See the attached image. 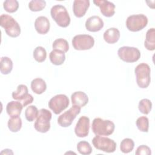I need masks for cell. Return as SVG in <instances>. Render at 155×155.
<instances>
[{
	"mask_svg": "<svg viewBox=\"0 0 155 155\" xmlns=\"http://www.w3.org/2000/svg\"><path fill=\"white\" fill-rule=\"evenodd\" d=\"M78 152L82 155H89L92 152V147L87 141H80L77 144Z\"/></svg>",
	"mask_w": 155,
	"mask_h": 155,
	"instance_id": "cell-31",
	"label": "cell"
},
{
	"mask_svg": "<svg viewBox=\"0 0 155 155\" xmlns=\"http://www.w3.org/2000/svg\"><path fill=\"white\" fill-rule=\"evenodd\" d=\"M145 48L150 51H153L155 49V29L151 28L146 33L145 40L144 42Z\"/></svg>",
	"mask_w": 155,
	"mask_h": 155,
	"instance_id": "cell-23",
	"label": "cell"
},
{
	"mask_svg": "<svg viewBox=\"0 0 155 155\" xmlns=\"http://www.w3.org/2000/svg\"><path fill=\"white\" fill-rule=\"evenodd\" d=\"M135 154L136 155H150L151 151L150 147L145 145H142L137 148Z\"/></svg>",
	"mask_w": 155,
	"mask_h": 155,
	"instance_id": "cell-35",
	"label": "cell"
},
{
	"mask_svg": "<svg viewBox=\"0 0 155 155\" xmlns=\"http://www.w3.org/2000/svg\"><path fill=\"white\" fill-rule=\"evenodd\" d=\"M70 104L68 97L63 94H57L53 96L48 102V107L56 114H60L66 109Z\"/></svg>",
	"mask_w": 155,
	"mask_h": 155,
	"instance_id": "cell-9",
	"label": "cell"
},
{
	"mask_svg": "<svg viewBox=\"0 0 155 155\" xmlns=\"http://www.w3.org/2000/svg\"><path fill=\"white\" fill-rule=\"evenodd\" d=\"M134 73L137 85L141 88H147L151 81L150 66L146 63H140L136 67Z\"/></svg>",
	"mask_w": 155,
	"mask_h": 155,
	"instance_id": "cell-4",
	"label": "cell"
},
{
	"mask_svg": "<svg viewBox=\"0 0 155 155\" xmlns=\"http://www.w3.org/2000/svg\"><path fill=\"white\" fill-rule=\"evenodd\" d=\"M136 126L139 130L142 132L147 133L149 128V120L146 116H140L138 117L136 122Z\"/></svg>",
	"mask_w": 155,
	"mask_h": 155,
	"instance_id": "cell-32",
	"label": "cell"
},
{
	"mask_svg": "<svg viewBox=\"0 0 155 155\" xmlns=\"http://www.w3.org/2000/svg\"><path fill=\"white\" fill-rule=\"evenodd\" d=\"M53 50H58L66 53L69 50V45L67 40L63 38H58L54 41L52 44Z\"/></svg>",
	"mask_w": 155,
	"mask_h": 155,
	"instance_id": "cell-26",
	"label": "cell"
},
{
	"mask_svg": "<svg viewBox=\"0 0 155 155\" xmlns=\"http://www.w3.org/2000/svg\"><path fill=\"white\" fill-rule=\"evenodd\" d=\"M50 24L48 19L43 16L38 17L35 21V28L39 34L45 35L50 30Z\"/></svg>",
	"mask_w": 155,
	"mask_h": 155,
	"instance_id": "cell-17",
	"label": "cell"
},
{
	"mask_svg": "<svg viewBox=\"0 0 155 155\" xmlns=\"http://www.w3.org/2000/svg\"><path fill=\"white\" fill-rule=\"evenodd\" d=\"M7 125L10 131L13 133L18 132L22 127V120L19 116L11 117L8 120Z\"/></svg>",
	"mask_w": 155,
	"mask_h": 155,
	"instance_id": "cell-25",
	"label": "cell"
},
{
	"mask_svg": "<svg viewBox=\"0 0 155 155\" xmlns=\"http://www.w3.org/2000/svg\"><path fill=\"white\" fill-rule=\"evenodd\" d=\"M49 58L53 64L55 65H61L65 60V54L62 51L53 50L49 54Z\"/></svg>",
	"mask_w": 155,
	"mask_h": 155,
	"instance_id": "cell-21",
	"label": "cell"
},
{
	"mask_svg": "<svg viewBox=\"0 0 155 155\" xmlns=\"http://www.w3.org/2000/svg\"><path fill=\"white\" fill-rule=\"evenodd\" d=\"M0 71L3 74H9L13 69V62L10 58L3 56L1 58Z\"/></svg>",
	"mask_w": 155,
	"mask_h": 155,
	"instance_id": "cell-24",
	"label": "cell"
},
{
	"mask_svg": "<svg viewBox=\"0 0 155 155\" xmlns=\"http://www.w3.org/2000/svg\"><path fill=\"white\" fill-rule=\"evenodd\" d=\"M23 107V105L20 102L12 101L7 105L6 111L10 117L19 116Z\"/></svg>",
	"mask_w": 155,
	"mask_h": 155,
	"instance_id": "cell-19",
	"label": "cell"
},
{
	"mask_svg": "<svg viewBox=\"0 0 155 155\" xmlns=\"http://www.w3.org/2000/svg\"><path fill=\"white\" fill-rule=\"evenodd\" d=\"M86 29L91 32H97L100 31L104 25V21L98 16H92L88 18L85 21Z\"/></svg>",
	"mask_w": 155,
	"mask_h": 155,
	"instance_id": "cell-15",
	"label": "cell"
},
{
	"mask_svg": "<svg viewBox=\"0 0 155 155\" xmlns=\"http://www.w3.org/2000/svg\"><path fill=\"white\" fill-rule=\"evenodd\" d=\"M120 36L119 30L114 27L107 29L104 33L103 37L105 41L108 44H114L118 41Z\"/></svg>",
	"mask_w": 155,
	"mask_h": 155,
	"instance_id": "cell-20",
	"label": "cell"
},
{
	"mask_svg": "<svg viewBox=\"0 0 155 155\" xmlns=\"http://www.w3.org/2000/svg\"><path fill=\"white\" fill-rule=\"evenodd\" d=\"M90 6L88 0H74L73 4V11L77 18L83 17Z\"/></svg>",
	"mask_w": 155,
	"mask_h": 155,
	"instance_id": "cell-16",
	"label": "cell"
},
{
	"mask_svg": "<svg viewBox=\"0 0 155 155\" xmlns=\"http://www.w3.org/2000/svg\"><path fill=\"white\" fill-rule=\"evenodd\" d=\"M151 108L152 103L151 101L148 99H142L139 102V110L144 114H148L151 111Z\"/></svg>",
	"mask_w": 155,
	"mask_h": 155,
	"instance_id": "cell-30",
	"label": "cell"
},
{
	"mask_svg": "<svg viewBox=\"0 0 155 155\" xmlns=\"http://www.w3.org/2000/svg\"><path fill=\"white\" fill-rule=\"evenodd\" d=\"M93 3L100 8L101 13L105 17H111L115 13V5L108 1L94 0Z\"/></svg>",
	"mask_w": 155,
	"mask_h": 155,
	"instance_id": "cell-14",
	"label": "cell"
},
{
	"mask_svg": "<svg viewBox=\"0 0 155 155\" xmlns=\"http://www.w3.org/2000/svg\"><path fill=\"white\" fill-rule=\"evenodd\" d=\"M134 147V141L130 138L124 139L120 144V150L123 153H129Z\"/></svg>",
	"mask_w": 155,
	"mask_h": 155,
	"instance_id": "cell-27",
	"label": "cell"
},
{
	"mask_svg": "<svg viewBox=\"0 0 155 155\" xmlns=\"http://www.w3.org/2000/svg\"><path fill=\"white\" fill-rule=\"evenodd\" d=\"M39 111L35 105H30L27 107L25 111V119L29 122H33L38 116Z\"/></svg>",
	"mask_w": 155,
	"mask_h": 155,
	"instance_id": "cell-29",
	"label": "cell"
},
{
	"mask_svg": "<svg viewBox=\"0 0 155 155\" xmlns=\"http://www.w3.org/2000/svg\"><path fill=\"white\" fill-rule=\"evenodd\" d=\"M90 129V119L85 116H81L74 128V133L79 137H85L88 136Z\"/></svg>",
	"mask_w": 155,
	"mask_h": 155,
	"instance_id": "cell-13",
	"label": "cell"
},
{
	"mask_svg": "<svg viewBox=\"0 0 155 155\" xmlns=\"http://www.w3.org/2000/svg\"><path fill=\"white\" fill-rule=\"evenodd\" d=\"M0 25L6 34L12 38H16L21 34V27L18 22L10 15L2 14L0 16Z\"/></svg>",
	"mask_w": 155,
	"mask_h": 155,
	"instance_id": "cell-2",
	"label": "cell"
},
{
	"mask_svg": "<svg viewBox=\"0 0 155 155\" xmlns=\"http://www.w3.org/2000/svg\"><path fill=\"white\" fill-rule=\"evenodd\" d=\"M81 108L77 105H73L69 110L60 115L58 118V123L62 127H68L70 126L81 112Z\"/></svg>",
	"mask_w": 155,
	"mask_h": 155,
	"instance_id": "cell-11",
	"label": "cell"
},
{
	"mask_svg": "<svg viewBox=\"0 0 155 155\" xmlns=\"http://www.w3.org/2000/svg\"><path fill=\"white\" fill-rule=\"evenodd\" d=\"M4 10L8 13H14L19 8V2L16 0H6L3 3Z\"/></svg>",
	"mask_w": 155,
	"mask_h": 155,
	"instance_id": "cell-34",
	"label": "cell"
},
{
	"mask_svg": "<svg viewBox=\"0 0 155 155\" xmlns=\"http://www.w3.org/2000/svg\"><path fill=\"white\" fill-rule=\"evenodd\" d=\"M114 124L110 120H104L100 117L93 119L91 125L93 132L98 136H110L114 132Z\"/></svg>",
	"mask_w": 155,
	"mask_h": 155,
	"instance_id": "cell-1",
	"label": "cell"
},
{
	"mask_svg": "<svg viewBox=\"0 0 155 155\" xmlns=\"http://www.w3.org/2000/svg\"><path fill=\"white\" fill-rule=\"evenodd\" d=\"M71 103L73 105L83 107L88 102V97L86 93L83 91H78L74 92L71 95Z\"/></svg>",
	"mask_w": 155,
	"mask_h": 155,
	"instance_id": "cell-18",
	"label": "cell"
},
{
	"mask_svg": "<svg viewBox=\"0 0 155 155\" xmlns=\"http://www.w3.org/2000/svg\"><path fill=\"white\" fill-rule=\"evenodd\" d=\"M51 113L45 109L41 108L39 111L38 116L34 124L35 130L40 133H47L50 128V120L51 119Z\"/></svg>",
	"mask_w": 155,
	"mask_h": 155,
	"instance_id": "cell-5",
	"label": "cell"
},
{
	"mask_svg": "<svg viewBox=\"0 0 155 155\" xmlns=\"http://www.w3.org/2000/svg\"><path fill=\"white\" fill-rule=\"evenodd\" d=\"M46 5V2L43 0H32L28 4V8L32 12L42 10Z\"/></svg>",
	"mask_w": 155,
	"mask_h": 155,
	"instance_id": "cell-33",
	"label": "cell"
},
{
	"mask_svg": "<svg viewBox=\"0 0 155 155\" xmlns=\"http://www.w3.org/2000/svg\"><path fill=\"white\" fill-rule=\"evenodd\" d=\"M50 15L59 26L65 28L69 25L70 17L64 6L60 4L54 5L50 10Z\"/></svg>",
	"mask_w": 155,
	"mask_h": 155,
	"instance_id": "cell-3",
	"label": "cell"
},
{
	"mask_svg": "<svg viewBox=\"0 0 155 155\" xmlns=\"http://www.w3.org/2000/svg\"><path fill=\"white\" fill-rule=\"evenodd\" d=\"M148 24L147 17L143 14L129 16L126 20V27L128 30L136 32L144 28Z\"/></svg>",
	"mask_w": 155,
	"mask_h": 155,
	"instance_id": "cell-6",
	"label": "cell"
},
{
	"mask_svg": "<svg viewBox=\"0 0 155 155\" xmlns=\"http://www.w3.org/2000/svg\"><path fill=\"white\" fill-rule=\"evenodd\" d=\"M33 56L35 61L38 62H42L46 59L47 51L44 47L38 46L35 48Z\"/></svg>",
	"mask_w": 155,
	"mask_h": 155,
	"instance_id": "cell-28",
	"label": "cell"
},
{
	"mask_svg": "<svg viewBox=\"0 0 155 155\" xmlns=\"http://www.w3.org/2000/svg\"><path fill=\"white\" fill-rule=\"evenodd\" d=\"M71 42L75 50H87L93 47L94 39L89 35H78L73 37Z\"/></svg>",
	"mask_w": 155,
	"mask_h": 155,
	"instance_id": "cell-10",
	"label": "cell"
},
{
	"mask_svg": "<svg viewBox=\"0 0 155 155\" xmlns=\"http://www.w3.org/2000/svg\"><path fill=\"white\" fill-rule=\"evenodd\" d=\"M1 154H13V153L10 149H5L2 151L1 152Z\"/></svg>",
	"mask_w": 155,
	"mask_h": 155,
	"instance_id": "cell-36",
	"label": "cell"
},
{
	"mask_svg": "<svg viewBox=\"0 0 155 155\" xmlns=\"http://www.w3.org/2000/svg\"><path fill=\"white\" fill-rule=\"evenodd\" d=\"M92 143L95 148L105 153H113L116 148V143L113 139L98 135L93 138Z\"/></svg>",
	"mask_w": 155,
	"mask_h": 155,
	"instance_id": "cell-7",
	"label": "cell"
},
{
	"mask_svg": "<svg viewBox=\"0 0 155 155\" xmlns=\"http://www.w3.org/2000/svg\"><path fill=\"white\" fill-rule=\"evenodd\" d=\"M31 88L33 93L41 94L46 90L47 84L44 79L39 78H35L31 82Z\"/></svg>",
	"mask_w": 155,
	"mask_h": 155,
	"instance_id": "cell-22",
	"label": "cell"
},
{
	"mask_svg": "<svg viewBox=\"0 0 155 155\" xmlns=\"http://www.w3.org/2000/svg\"><path fill=\"white\" fill-rule=\"evenodd\" d=\"M117 54L121 60L129 63L137 62L140 58V52L138 48L128 46L120 47Z\"/></svg>",
	"mask_w": 155,
	"mask_h": 155,
	"instance_id": "cell-8",
	"label": "cell"
},
{
	"mask_svg": "<svg viewBox=\"0 0 155 155\" xmlns=\"http://www.w3.org/2000/svg\"><path fill=\"white\" fill-rule=\"evenodd\" d=\"M12 97L20 102L23 107H26L33 101V97L28 93V88L25 85L20 84L15 91L12 93Z\"/></svg>",
	"mask_w": 155,
	"mask_h": 155,
	"instance_id": "cell-12",
	"label": "cell"
}]
</instances>
